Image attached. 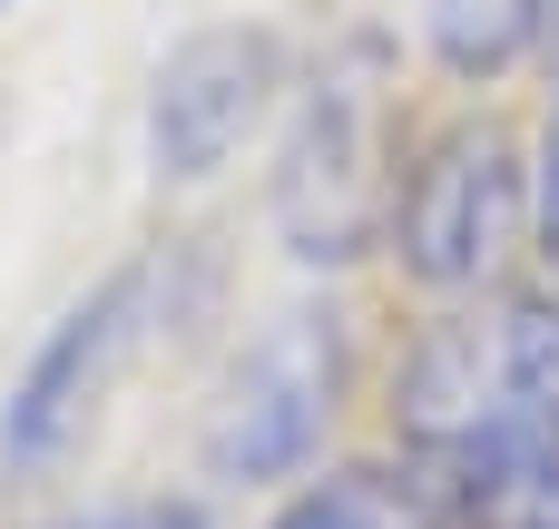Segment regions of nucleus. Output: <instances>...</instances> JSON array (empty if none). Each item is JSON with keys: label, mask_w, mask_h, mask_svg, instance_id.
<instances>
[{"label": "nucleus", "mask_w": 559, "mask_h": 529, "mask_svg": "<svg viewBox=\"0 0 559 529\" xmlns=\"http://www.w3.org/2000/svg\"><path fill=\"white\" fill-rule=\"evenodd\" d=\"M403 206V167H393V88H383V49L344 39L314 79L305 108L285 128V167H275V226L305 265H354Z\"/></svg>", "instance_id": "1"}, {"label": "nucleus", "mask_w": 559, "mask_h": 529, "mask_svg": "<svg viewBox=\"0 0 559 529\" xmlns=\"http://www.w3.org/2000/svg\"><path fill=\"white\" fill-rule=\"evenodd\" d=\"M167 265L147 255V265H128V275H108L49 344H39V363L20 373V393H10V422H0V452H10V471H49L98 412H108V393L128 383V363L147 353V334L167 324Z\"/></svg>", "instance_id": "2"}, {"label": "nucleus", "mask_w": 559, "mask_h": 529, "mask_svg": "<svg viewBox=\"0 0 559 529\" xmlns=\"http://www.w3.org/2000/svg\"><path fill=\"white\" fill-rule=\"evenodd\" d=\"M521 226H531V177H521L511 128L491 118H462L452 137H432L393 206V245L423 285H491Z\"/></svg>", "instance_id": "3"}, {"label": "nucleus", "mask_w": 559, "mask_h": 529, "mask_svg": "<svg viewBox=\"0 0 559 529\" xmlns=\"http://www.w3.org/2000/svg\"><path fill=\"white\" fill-rule=\"evenodd\" d=\"M275 88H285L275 29L226 20V29L177 39L167 69H157V98H147V147H157V167H167V177H216V167L255 137V118L275 108Z\"/></svg>", "instance_id": "4"}, {"label": "nucleus", "mask_w": 559, "mask_h": 529, "mask_svg": "<svg viewBox=\"0 0 559 529\" xmlns=\"http://www.w3.org/2000/svg\"><path fill=\"white\" fill-rule=\"evenodd\" d=\"M324 412H334V334L314 314H285L236 363V383L216 402V432H206V461L226 481H275V471H295L314 452Z\"/></svg>", "instance_id": "5"}, {"label": "nucleus", "mask_w": 559, "mask_h": 529, "mask_svg": "<svg viewBox=\"0 0 559 529\" xmlns=\"http://www.w3.org/2000/svg\"><path fill=\"white\" fill-rule=\"evenodd\" d=\"M423 20H432V49H442L462 79H481V69H501L531 29L550 20V0H432Z\"/></svg>", "instance_id": "6"}, {"label": "nucleus", "mask_w": 559, "mask_h": 529, "mask_svg": "<svg viewBox=\"0 0 559 529\" xmlns=\"http://www.w3.org/2000/svg\"><path fill=\"white\" fill-rule=\"evenodd\" d=\"M275 529H423V510H413V491L383 481V471H334V481H314Z\"/></svg>", "instance_id": "7"}, {"label": "nucleus", "mask_w": 559, "mask_h": 529, "mask_svg": "<svg viewBox=\"0 0 559 529\" xmlns=\"http://www.w3.org/2000/svg\"><path fill=\"white\" fill-rule=\"evenodd\" d=\"M540 255L559 275V108H550V137H540Z\"/></svg>", "instance_id": "8"}, {"label": "nucleus", "mask_w": 559, "mask_h": 529, "mask_svg": "<svg viewBox=\"0 0 559 529\" xmlns=\"http://www.w3.org/2000/svg\"><path fill=\"white\" fill-rule=\"evenodd\" d=\"M167 529H206V520H197V510H177V520H167Z\"/></svg>", "instance_id": "9"}, {"label": "nucleus", "mask_w": 559, "mask_h": 529, "mask_svg": "<svg viewBox=\"0 0 559 529\" xmlns=\"http://www.w3.org/2000/svg\"><path fill=\"white\" fill-rule=\"evenodd\" d=\"M79 529H118V520H79Z\"/></svg>", "instance_id": "10"}]
</instances>
